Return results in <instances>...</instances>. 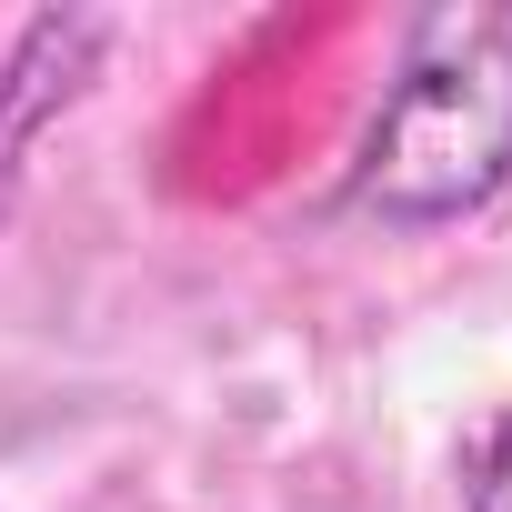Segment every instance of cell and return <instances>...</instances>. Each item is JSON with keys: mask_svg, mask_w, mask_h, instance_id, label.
I'll return each mask as SVG.
<instances>
[{"mask_svg": "<svg viewBox=\"0 0 512 512\" xmlns=\"http://www.w3.org/2000/svg\"><path fill=\"white\" fill-rule=\"evenodd\" d=\"M512 181V0H442L402 31L342 201L392 231L482 211Z\"/></svg>", "mask_w": 512, "mask_h": 512, "instance_id": "1", "label": "cell"}, {"mask_svg": "<svg viewBox=\"0 0 512 512\" xmlns=\"http://www.w3.org/2000/svg\"><path fill=\"white\" fill-rule=\"evenodd\" d=\"M462 502H472V512H512V412L472 432V452H462Z\"/></svg>", "mask_w": 512, "mask_h": 512, "instance_id": "2", "label": "cell"}, {"mask_svg": "<svg viewBox=\"0 0 512 512\" xmlns=\"http://www.w3.org/2000/svg\"><path fill=\"white\" fill-rule=\"evenodd\" d=\"M21 81H31V91H11V101H0V191H11V141H21L51 101H71V81H41V71H31V51H21Z\"/></svg>", "mask_w": 512, "mask_h": 512, "instance_id": "3", "label": "cell"}]
</instances>
